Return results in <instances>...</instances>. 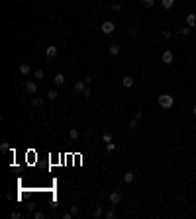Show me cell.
I'll return each instance as SVG.
<instances>
[{"label":"cell","mask_w":196,"mask_h":219,"mask_svg":"<svg viewBox=\"0 0 196 219\" xmlns=\"http://www.w3.org/2000/svg\"><path fill=\"white\" fill-rule=\"evenodd\" d=\"M33 217H35V219H43V213H41V211H35V215H33Z\"/></svg>","instance_id":"obj_32"},{"label":"cell","mask_w":196,"mask_h":219,"mask_svg":"<svg viewBox=\"0 0 196 219\" xmlns=\"http://www.w3.org/2000/svg\"><path fill=\"white\" fill-rule=\"evenodd\" d=\"M104 213H106V211H104V209H102V208H100V206H98V208L96 209H94V213H92V215H94V217H102V215H104Z\"/></svg>","instance_id":"obj_17"},{"label":"cell","mask_w":196,"mask_h":219,"mask_svg":"<svg viewBox=\"0 0 196 219\" xmlns=\"http://www.w3.org/2000/svg\"><path fill=\"white\" fill-rule=\"evenodd\" d=\"M110 10H114V12H122V4H120V2H112V4H110Z\"/></svg>","instance_id":"obj_16"},{"label":"cell","mask_w":196,"mask_h":219,"mask_svg":"<svg viewBox=\"0 0 196 219\" xmlns=\"http://www.w3.org/2000/svg\"><path fill=\"white\" fill-rule=\"evenodd\" d=\"M102 141L104 143H112V133H104V135H102Z\"/></svg>","instance_id":"obj_20"},{"label":"cell","mask_w":196,"mask_h":219,"mask_svg":"<svg viewBox=\"0 0 196 219\" xmlns=\"http://www.w3.org/2000/svg\"><path fill=\"white\" fill-rule=\"evenodd\" d=\"M161 4H163L165 10H171V8L174 6V0H161Z\"/></svg>","instance_id":"obj_10"},{"label":"cell","mask_w":196,"mask_h":219,"mask_svg":"<svg viewBox=\"0 0 196 219\" xmlns=\"http://www.w3.org/2000/svg\"><path fill=\"white\" fill-rule=\"evenodd\" d=\"M106 151H108V153H114V151H116V145H114V143H106Z\"/></svg>","instance_id":"obj_21"},{"label":"cell","mask_w":196,"mask_h":219,"mask_svg":"<svg viewBox=\"0 0 196 219\" xmlns=\"http://www.w3.org/2000/svg\"><path fill=\"white\" fill-rule=\"evenodd\" d=\"M57 96H59V92H57V90H49V92H47V98H49V100H55Z\"/></svg>","instance_id":"obj_18"},{"label":"cell","mask_w":196,"mask_h":219,"mask_svg":"<svg viewBox=\"0 0 196 219\" xmlns=\"http://www.w3.org/2000/svg\"><path fill=\"white\" fill-rule=\"evenodd\" d=\"M84 90H87V82H84V80H80V82H75V92H80V94H82Z\"/></svg>","instance_id":"obj_8"},{"label":"cell","mask_w":196,"mask_h":219,"mask_svg":"<svg viewBox=\"0 0 196 219\" xmlns=\"http://www.w3.org/2000/svg\"><path fill=\"white\" fill-rule=\"evenodd\" d=\"M141 2L145 8H153V4H155V0H141Z\"/></svg>","instance_id":"obj_22"},{"label":"cell","mask_w":196,"mask_h":219,"mask_svg":"<svg viewBox=\"0 0 196 219\" xmlns=\"http://www.w3.org/2000/svg\"><path fill=\"white\" fill-rule=\"evenodd\" d=\"M128 33H130L131 37H135V35H137V30H135V28H133V26H131L130 30H128Z\"/></svg>","instance_id":"obj_25"},{"label":"cell","mask_w":196,"mask_h":219,"mask_svg":"<svg viewBox=\"0 0 196 219\" xmlns=\"http://www.w3.org/2000/svg\"><path fill=\"white\" fill-rule=\"evenodd\" d=\"M122 84H124V88H131L133 86V78L131 77H124L122 78Z\"/></svg>","instance_id":"obj_9"},{"label":"cell","mask_w":196,"mask_h":219,"mask_svg":"<svg viewBox=\"0 0 196 219\" xmlns=\"http://www.w3.org/2000/svg\"><path fill=\"white\" fill-rule=\"evenodd\" d=\"M157 102H159V106H161L163 110H171L173 104H174V98L171 96V94H161V96L157 98Z\"/></svg>","instance_id":"obj_1"},{"label":"cell","mask_w":196,"mask_h":219,"mask_svg":"<svg viewBox=\"0 0 196 219\" xmlns=\"http://www.w3.org/2000/svg\"><path fill=\"white\" fill-rule=\"evenodd\" d=\"M53 82H55V84H63V82H65V75H61V73H59V75H55Z\"/></svg>","instance_id":"obj_13"},{"label":"cell","mask_w":196,"mask_h":219,"mask_svg":"<svg viewBox=\"0 0 196 219\" xmlns=\"http://www.w3.org/2000/svg\"><path fill=\"white\" fill-rule=\"evenodd\" d=\"M26 90H28L30 94H35V92H37V84H35L33 80H28V82H26Z\"/></svg>","instance_id":"obj_6"},{"label":"cell","mask_w":196,"mask_h":219,"mask_svg":"<svg viewBox=\"0 0 196 219\" xmlns=\"http://www.w3.org/2000/svg\"><path fill=\"white\" fill-rule=\"evenodd\" d=\"M45 55H47V59H53L55 55H57V47H55V45H49V47L45 49Z\"/></svg>","instance_id":"obj_7"},{"label":"cell","mask_w":196,"mask_h":219,"mask_svg":"<svg viewBox=\"0 0 196 219\" xmlns=\"http://www.w3.org/2000/svg\"><path fill=\"white\" fill-rule=\"evenodd\" d=\"M124 182H126V184H131V182H133V172H126V174H124Z\"/></svg>","instance_id":"obj_12"},{"label":"cell","mask_w":196,"mask_h":219,"mask_svg":"<svg viewBox=\"0 0 196 219\" xmlns=\"http://www.w3.org/2000/svg\"><path fill=\"white\" fill-rule=\"evenodd\" d=\"M32 106H33V108H41V106H43V100H41V98H33L32 100Z\"/></svg>","instance_id":"obj_15"},{"label":"cell","mask_w":196,"mask_h":219,"mask_svg":"<svg viewBox=\"0 0 196 219\" xmlns=\"http://www.w3.org/2000/svg\"><path fill=\"white\" fill-rule=\"evenodd\" d=\"M35 78H43V71H41V69L35 71Z\"/></svg>","instance_id":"obj_27"},{"label":"cell","mask_w":196,"mask_h":219,"mask_svg":"<svg viewBox=\"0 0 196 219\" xmlns=\"http://www.w3.org/2000/svg\"><path fill=\"white\" fill-rule=\"evenodd\" d=\"M71 213L76 215V213H78V206H71Z\"/></svg>","instance_id":"obj_29"},{"label":"cell","mask_w":196,"mask_h":219,"mask_svg":"<svg viewBox=\"0 0 196 219\" xmlns=\"http://www.w3.org/2000/svg\"><path fill=\"white\" fill-rule=\"evenodd\" d=\"M82 96H84V98H88V96H90V88H87V90L82 92Z\"/></svg>","instance_id":"obj_35"},{"label":"cell","mask_w":196,"mask_h":219,"mask_svg":"<svg viewBox=\"0 0 196 219\" xmlns=\"http://www.w3.org/2000/svg\"><path fill=\"white\" fill-rule=\"evenodd\" d=\"M63 219H73V213H71V211H67V213H63Z\"/></svg>","instance_id":"obj_30"},{"label":"cell","mask_w":196,"mask_h":219,"mask_svg":"<svg viewBox=\"0 0 196 219\" xmlns=\"http://www.w3.org/2000/svg\"><path fill=\"white\" fill-rule=\"evenodd\" d=\"M137 121H139V120H131L130 121V127H131V129H135V127H137Z\"/></svg>","instance_id":"obj_28"},{"label":"cell","mask_w":196,"mask_h":219,"mask_svg":"<svg viewBox=\"0 0 196 219\" xmlns=\"http://www.w3.org/2000/svg\"><path fill=\"white\" fill-rule=\"evenodd\" d=\"M10 217H12V219H20V211H14Z\"/></svg>","instance_id":"obj_33"},{"label":"cell","mask_w":196,"mask_h":219,"mask_svg":"<svg viewBox=\"0 0 196 219\" xmlns=\"http://www.w3.org/2000/svg\"><path fill=\"white\" fill-rule=\"evenodd\" d=\"M0 151H2V153L10 151V145H8V143H2V145H0Z\"/></svg>","instance_id":"obj_24"},{"label":"cell","mask_w":196,"mask_h":219,"mask_svg":"<svg viewBox=\"0 0 196 219\" xmlns=\"http://www.w3.org/2000/svg\"><path fill=\"white\" fill-rule=\"evenodd\" d=\"M186 24L192 28V26L196 24V14H188V16H186Z\"/></svg>","instance_id":"obj_11"},{"label":"cell","mask_w":196,"mask_h":219,"mask_svg":"<svg viewBox=\"0 0 196 219\" xmlns=\"http://www.w3.org/2000/svg\"><path fill=\"white\" fill-rule=\"evenodd\" d=\"M190 32H192V30H190V26H186V28H182V30H180V33H182V35H188Z\"/></svg>","instance_id":"obj_26"},{"label":"cell","mask_w":196,"mask_h":219,"mask_svg":"<svg viewBox=\"0 0 196 219\" xmlns=\"http://www.w3.org/2000/svg\"><path fill=\"white\" fill-rule=\"evenodd\" d=\"M108 53H110V57H118V55H120V45L112 43V45L108 47Z\"/></svg>","instance_id":"obj_5"},{"label":"cell","mask_w":196,"mask_h":219,"mask_svg":"<svg viewBox=\"0 0 196 219\" xmlns=\"http://www.w3.org/2000/svg\"><path fill=\"white\" fill-rule=\"evenodd\" d=\"M192 114H194V116H196V106H194V108H192Z\"/></svg>","instance_id":"obj_37"},{"label":"cell","mask_w":196,"mask_h":219,"mask_svg":"<svg viewBox=\"0 0 196 219\" xmlns=\"http://www.w3.org/2000/svg\"><path fill=\"white\" fill-rule=\"evenodd\" d=\"M114 28H116V26H114V22H110V20H106V22L102 24V28H100V30H102V32L106 33V35H110V33L114 32Z\"/></svg>","instance_id":"obj_3"},{"label":"cell","mask_w":196,"mask_h":219,"mask_svg":"<svg viewBox=\"0 0 196 219\" xmlns=\"http://www.w3.org/2000/svg\"><path fill=\"white\" fill-rule=\"evenodd\" d=\"M104 217H106V219H114V217H116V211H114V209H108V211L104 213Z\"/></svg>","instance_id":"obj_19"},{"label":"cell","mask_w":196,"mask_h":219,"mask_svg":"<svg viewBox=\"0 0 196 219\" xmlns=\"http://www.w3.org/2000/svg\"><path fill=\"white\" fill-rule=\"evenodd\" d=\"M20 73H22V75H30V65H28V63H22V65H20Z\"/></svg>","instance_id":"obj_14"},{"label":"cell","mask_w":196,"mask_h":219,"mask_svg":"<svg viewBox=\"0 0 196 219\" xmlns=\"http://www.w3.org/2000/svg\"><path fill=\"white\" fill-rule=\"evenodd\" d=\"M28 209H32V211H33V209H35V204H33V202H28Z\"/></svg>","instance_id":"obj_34"},{"label":"cell","mask_w":196,"mask_h":219,"mask_svg":"<svg viewBox=\"0 0 196 219\" xmlns=\"http://www.w3.org/2000/svg\"><path fill=\"white\" fill-rule=\"evenodd\" d=\"M171 35H173V33H171V32H163V37H165V39H169Z\"/></svg>","instance_id":"obj_36"},{"label":"cell","mask_w":196,"mask_h":219,"mask_svg":"<svg viewBox=\"0 0 196 219\" xmlns=\"http://www.w3.org/2000/svg\"><path fill=\"white\" fill-rule=\"evenodd\" d=\"M84 82H87V86L92 84V77H84Z\"/></svg>","instance_id":"obj_31"},{"label":"cell","mask_w":196,"mask_h":219,"mask_svg":"<svg viewBox=\"0 0 196 219\" xmlns=\"http://www.w3.org/2000/svg\"><path fill=\"white\" fill-rule=\"evenodd\" d=\"M69 137H71V139H78V131H76V129H71V131H69Z\"/></svg>","instance_id":"obj_23"},{"label":"cell","mask_w":196,"mask_h":219,"mask_svg":"<svg viewBox=\"0 0 196 219\" xmlns=\"http://www.w3.org/2000/svg\"><path fill=\"white\" fill-rule=\"evenodd\" d=\"M161 59H163V63H167V65H171V63H173V59H174L173 51H163V55H161Z\"/></svg>","instance_id":"obj_4"},{"label":"cell","mask_w":196,"mask_h":219,"mask_svg":"<svg viewBox=\"0 0 196 219\" xmlns=\"http://www.w3.org/2000/svg\"><path fill=\"white\" fill-rule=\"evenodd\" d=\"M108 202L112 204V206H118V204L122 202V194L120 192H112V194L108 196Z\"/></svg>","instance_id":"obj_2"}]
</instances>
